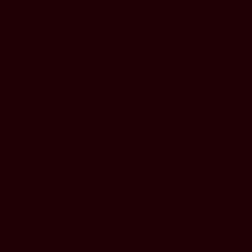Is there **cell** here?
<instances>
[]
</instances>
